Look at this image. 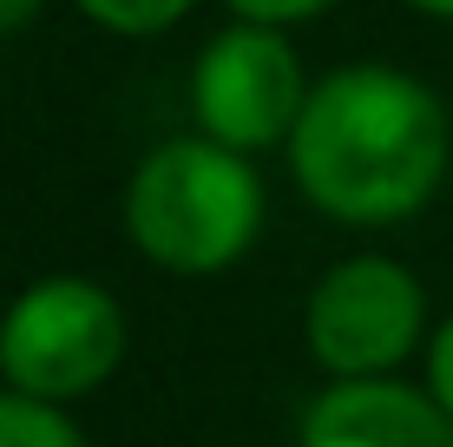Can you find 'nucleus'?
<instances>
[{
	"label": "nucleus",
	"mask_w": 453,
	"mask_h": 447,
	"mask_svg": "<svg viewBox=\"0 0 453 447\" xmlns=\"http://www.w3.org/2000/svg\"><path fill=\"white\" fill-rule=\"evenodd\" d=\"M296 447H453V414L395 375L329 381L303 408Z\"/></svg>",
	"instance_id": "423d86ee"
},
{
	"label": "nucleus",
	"mask_w": 453,
	"mask_h": 447,
	"mask_svg": "<svg viewBox=\"0 0 453 447\" xmlns=\"http://www.w3.org/2000/svg\"><path fill=\"white\" fill-rule=\"evenodd\" d=\"M414 13H427V20H453V0H408Z\"/></svg>",
	"instance_id": "f8f14e48"
},
{
	"label": "nucleus",
	"mask_w": 453,
	"mask_h": 447,
	"mask_svg": "<svg viewBox=\"0 0 453 447\" xmlns=\"http://www.w3.org/2000/svg\"><path fill=\"white\" fill-rule=\"evenodd\" d=\"M447 105L414 73L362 59L309 86L289 132V172L342 224H401L447 178Z\"/></svg>",
	"instance_id": "f257e3e1"
},
{
	"label": "nucleus",
	"mask_w": 453,
	"mask_h": 447,
	"mask_svg": "<svg viewBox=\"0 0 453 447\" xmlns=\"http://www.w3.org/2000/svg\"><path fill=\"white\" fill-rule=\"evenodd\" d=\"M0 447H86L80 428L66 421V408L27 402V395H0Z\"/></svg>",
	"instance_id": "0eeeda50"
},
{
	"label": "nucleus",
	"mask_w": 453,
	"mask_h": 447,
	"mask_svg": "<svg viewBox=\"0 0 453 447\" xmlns=\"http://www.w3.org/2000/svg\"><path fill=\"white\" fill-rule=\"evenodd\" d=\"M80 13L119 40H158L191 13V0H80Z\"/></svg>",
	"instance_id": "6e6552de"
},
{
	"label": "nucleus",
	"mask_w": 453,
	"mask_h": 447,
	"mask_svg": "<svg viewBox=\"0 0 453 447\" xmlns=\"http://www.w3.org/2000/svg\"><path fill=\"white\" fill-rule=\"evenodd\" d=\"M263 178L217 138H165L125 184V237L171 276H217L257 243Z\"/></svg>",
	"instance_id": "f03ea898"
},
{
	"label": "nucleus",
	"mask_w": 453,
	"mask_h": 447,
	"mask_svg": "<svg viewBox=\"0 0 453 447\" xmlns=\"http://www.w3.org/2000/svg\"><path fill=\"white\" fill-rule=\"evenodd\" d=\"M125 310L92 276H40L0 316V381L27 402L66 408L119 375L125 362Z\"/></svg>",
	"instance_id": "7ed1b4c3"
},
{
	"label": "nucleus",
	"mask_w": 453,
	"mask_h": 447,
	"mask_svg": "<svg viewBox=\"0 0 453 447\" xmlns=\"http://www.w3.org/2000/svg\"><path fill=\"white\" fill-rule=\"evenodd\" d=\"M237 20L250 27H296V20H316V13H329L335 0H224Z\"/></svg>",
	"instance_id": "1a4fd4ad"
},
{
	"label": "nucleus",
	"mask_w": 453,
	"mask_h": 447,
	"mask_svg": "<svg viewBox=\"0 0 453 447\" xmlns=\"http://www.w3.org/2000/svg\"><path fill=\"white\" fill-rule=\"evenodd\" d=\"M427 395L453 414V316L434 329V343H427Z\"/></svg>",
	"instance_id": "9d476101"
},
{
	"label": "nucleus",
	"mask_w": 453,
	"mask_h": 447,
	"mask_svg": "<svg viewBox=\"0 0 453 447\" xmlns=\"http://www.w3.org/2000/svg\"><path fill=\"white\" fill-rule=\"evenodd\" d=\"M303 335L309 356L329 368V381L395 375L427 335V297H420L414 270L395 257H342L309 289Z\"/></svg>",
	"instance_id": "20e7f679"
},
{
	"label": "nucleus",
	"mask_w": 453,
	"mask_h": 447,
	"mask_svg": "<svg viewBox=\"0 0 453 447\" xmlns=\"http://www.w3.org/2000/svg\"><path fill=\"white\" fill-rule=\"evenodd\" d=\"M309 105V86H303V59L283 27H224L191 66V112L204 138L230 151H263V145H283L296 132Z\"/></svg>",
	"instance_id": "39448f33"
},
{
	"label": "nucleus",
	"mask_w": 453,
	"mask_h": 447,
	"mask_svg": "<svg viewBox=\"0 0 453 447\" xmlns=\"http://www.w3.org/2000/svg\"><path fill=\"white\" fill-rule=\"evenodd\" d=\"M40 7H46V0H0V34H20Z\"/></svg>",
	"instance_id": "9b49d317"
}]
</instances>
